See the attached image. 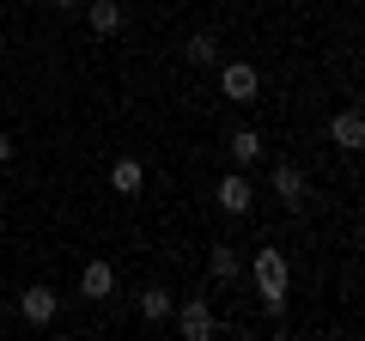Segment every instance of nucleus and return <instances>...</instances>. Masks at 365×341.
Instances as JSON below:
<instances>
[{
	"mask_svg": "<svg viewBox=\"0 0 365 341\" xmlns=\"http://www.w3.org/2000/svg\"><path fill=\"white\" fill-rule=\"evenodd\" d=\"M110 287H116V268L110 263H86L79 268V292H86V299H104Z\"/></svg>",
	"mask_w": 365,
	"mask_h": 341,
	"instance_id": "423d86ee",
	"label": "nucleus"
},
{
	"mask_svg": "<svg viewBox=\"0 0 365 341\" xmlns=\"http://www.w3.org/2000/svg\"><path fill=\"white\" fill-rule=\"evenodd\" d=\"M86 25L98 31V37H110V31L122 25V6H116V0H91V6H86Z\"/></svg>",
	"mask_w": 365,
	"mask_h": 341,
	"instance_id": "6e6552de",
	"label": "nucleus"
},
{
	"mask_svg": "<svg viewBox=\"0 0 365 341\" xmlns=\"http://www.w3.org/2000/svg\"><path fill=\"white\" fill-rule=\"evenodd\" d=\"M170 311H177V299H170L165 287H146V299H140V317H146V323H165Z\"/></svg>",
	"mask_w": 365,
	"mask_h": 341,
	"instance_id": "9d476101",
	"label": "nucleus"
},
{
	"mask_svg": "<svg viewBox=\"0 0 365 341\" xmlns=\"http://www.w3.org/2000/svg\"><path fill=\"white\" fill-rule=\"evenodd\" d=\"M55 305H61V299H55L49 287H31L25 299H19V311H25V323H49V317H55Z\"/></svg>",
	"mask_w": 365,
	"mask_h": 341,
	"instance_id": "0eeeda50",
	"label": "nucleus"
},
{
	"mask_svg": "<svg viewBox=\"0 0 365 341\" xmlns=\"http://www.w3.org/2000/svg\"><path fill=\"white\" fill-rule=\"evenodd\" d=\"M220 208L232 213V220L250 213V183H244V177H225V183H220Z\"/></svg>",
	"mask_w": 365,
	"mask_h": 341,
	"instance_id": "1a4fd4ad",
	"label": "nucleus"
},
{
	"mask_svg": "<svg viewBox=\"0 0 365 341\" xmlns=\"http://www.w3.org/2000/svg\"><path fill=\"white\" fill-rule=\"evenodd\" d=\"M140 177H146L140 158H116V170H110V183H116L122 195H134V189H140Z\"/></svg>",
	"mask_w": 365,
	"mask_h": 341,
	"instance_id": "9b49d317",
	"label": "nucleus"
},
{
	"mask_svg": "<svg viewBox=\"0 0 365 341\" xmlns=\"http://www.w3.org/2000/svg\"><path fill=\"white\" fill-rule=\"evenodd\" d=\"M49 6H79V0H49Z\"/></svg>",
	"mask_w": 365,
	"mask_h": 341,
	"instance_id": "dca6fc26",
	"label": "nucleus"
},
{
	"mask_svg": "<svg viewBox=\"0 0 365 341\" xmlns=\"http://www.w3.org/2000/svg\"><path fill=\"white\" fill-rule=\"evenodd\" d=\"M232 158H237V165H250V158H262V141H256L250 128H237V134H232Z\"/></svg>",
	"mask_w": 365,
	"mask_h": 341,
	"instance_id": "ddd939ff",
	"label": "nucleus"
},
{
	"mask_svg": "<svg viewBox=\"0 0 365 341\" xmlns=\"http://www.w3.org/2000/svg\"><path fill=\"white\" fill-rule=\"evenodd\" d=\"M207 268H213V280H232V275H237V256H232V250H213Z\"/></svg>",
	"mask_w": 365,
	"mask_h": 341,
	"instance_id": "4468645a",
	"label": "nucleus"
},
{
	"mask_svg": "<svg viewBox=\"0 0 365 341\" xmlns=\"http://www.w3.org/2000/svg\"><path fill=\"white\" fill-rule=\"evenodd\" d=\"M6 158H13V141H6V134H0V165H6Z\"/></svg>",
	"mask_w": 365,
	"mask_h": 341,
	"instance_id": "2eb2a0df",
	"label": "nucleus"
},
{
	"mask_svg": "<svg viewBox=\"0 0 365 341\" xmlns=\"http://www.w3.org/2000/svg\"><path fill=\"white\" fill-rule=\"evenodd\" d=\"M256 280H262L268 317H280L287 311V256H280V250H256Z\"/></svg>",
	"mask_w": 365,
	"mask_h": 341,
	"instance_id": "f257e3e1",
	"label": "nucleus"
},
{
	"mask_svg": "<svg viewBox=\"0 0 365 341\" xmlns=\"http://www.w3.org/2000/svg\"><path fill=\"white\" fill-rule=\"evenodd\" d=\"M170 317L182 323V335H189V341H207V335H213V311H207L201 299H182V305H177Z\"/></svg>",
	"mask_w": 365,
	"mask_h": 341,
	"instance_id": "7ed1b4c3",
	"label": "nucleus"
},
{
	"mask_svg": "<svg viewBox=\"0 0 365 341\" xmlns=\"http://www.w3.org/2000/svg\"><path fill=\"white\" fill-rule=\"evenodd\" d=\"M274 195L287 208H304V170L299 165H274Z\"/></svg>",
	"mask_w": 365,
	"mask_h": 341,
	"instance_id": "39448f33",
	"label": "nucleus"
},
{
	"mask_svg": "<svg viewBox=\"0 0 365 341\" xmlns=\"http://www.w3.org/2000/svg\"><path fill=\"white\" fill-rule=\"evenodd\" d=\"M329 141H335L341 153H359V146H365V116H359V110H341V116L329 122Z\"/></svg>",
	"mask_w": 365,
	"mask_h": 341,
	"instance_id": "20e7f679",
	"label": "nucleus"
},
{
	"mask_svg": "<svg viewBox=\"0 0 365 341\" xmlns=\"http://www.w3.org/2000/svg\"><path fill=\"white\" fill-rule=\"evenodd\" d=\"M182 55H189V61H195V67H213V61H220V43H213L207 31H195V37H189V49H182Z\"/></svg>",
	"mask_w": 365,
	"mask_h": 341,
	"instance_id": "f8f14e48",
	"label": "nucleus"
},
{
	"mask_svg": "<svg viewBox=\"0 0 365 341\" xmlns=\"http://www.w3.org/2000/svg\"><path fill=\"white\" fill-rule=\"evenodd\" d=\"M220 92L232 98V104H250V98H256V67L250 61H225L220 67Z\"/></svg>",
	"mask_w": 365,
	"mask_h": 341,
	"instance_id": "f03ea898",
	"label": "nucleus"
}]
</instances>
